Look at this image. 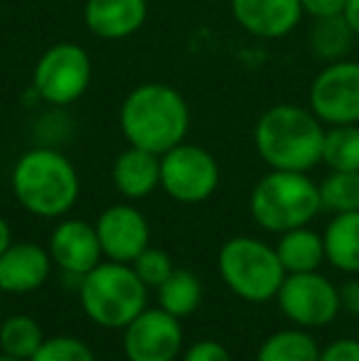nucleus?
Here are the masks:
<instances>
[{"label":"nucleus","mask_w":359,"mask_h":361,"mask_svg":"<svg viewBox=\"0 0 359 361\" xmlns=\"http://www.w3.org/2000/svg\"><path fill=\"white\" fill-rule=\"evenodd\" d=\"M49 256L69 276H87L91 268L101 263V243L96 226L82 219H64L49 236Z\"/></svg>","instance_id":"nucleus-13"},{"label":"nucleus","mask_w":359,"mask_h":361,"mask_svg":"<svg viewBox=\"0 0 359 361\" xmlns=\"http://www.w3.org/2000/svg\"><path fill=\"white\" fill-rule=\"evenodd\" d=\"M123 361H128V359H123Z\"/></svg>","instance_id":"nucleus-36"},{"label":"nucleus","mask_w":359,"mask_h":361,"mask_svg":"<svg viewBox=\"0 0 359 361\" xmlns=\"http://www.w3.org/2000/svg\"><path fill=\"white\" fill-rule=\"evenodd\" d=\"M249 209L254 221L271 233H286L291 228L308 226L320 204V187L308 172L271 170L251 190Z\"/></svg>","instance_id":"nucleus-5"},{"label":"nucleus","mask_w":359,"mask_h":361,"mask_svg":"<svg viewBox=\"0 0 359 361\" xmlns=\"http://www.w3.org/2000/svg\"><path fill=\"white\" fill-rule=\"evenodd\" d=\"M231 13L246 32L264 39L286 37L305 15L300 0H231Z\"/></svg>","instance_id":"nucleus-15"},{"label":"nucleus","mask_w":359,"mask_h":361,"mask_svg":"<svg viewBox=\"0 0 359 361\" xmlns=\"http://www.w3.org/2000/svg\"><path fill=\"white\" fill-rule=\"evenodd\" d=\"M190 128V109L180 91L168 84H140L121 106L126 140L155 155L180 145Z\"/></svg>","instance_id":"nucleus-2"},{"label":"nucleus","mask_w":359,"mask_h":361,"mask_svg":"<svg viewBox=\"0 0 359 361\" xmlns=\"http://www.w3.org/2000/svg\"><path fill=\"white\" fill-rule=\"evenodd\" d=\"M145 15V0H87L84 23L96 37L123 39L143 27Z\"/></svg>","instance_id":"nucleus-16"},{"label":"nucleus","mask_w":359,"mask_h":361,"mask_svg":"<svg viewBox=\"0 0 359 361\" xmlns=\"http://www.w3.org/2000/svg\"><path fill=\"white\" fill-rule=\"evenodd\" d=\"M32 79L37 94L47 104L69 106L89 89L91 59L79 44H54L39 57Z\"/></svg>","instance_id":"nucleus-9"},{"label":"nucleus","mask_w":359,"mask_h":361,"mask_svg":"<svg viewBox=\"0 0 359 361\" xmlns=\"http://www.w3.org/2000/svg\"><path fill=\"white\" fill-rule=\"evenodd\" d=\"M202 300V286L190 271L175 268L170 278L158 288V307L175 317H187L200 307Z\"/></svg>","instance_id":"nucleus-23"},{"label":"nucleus","mask_w":359,"mask_h":361,"mask_svg":"<svg viewBox=\"0 0 359 361\" xmlns=\"http://www.w3.org/2000/svg\"><path fill=\"white\" fill-rule=\"evenodd\" d=\"M96 236L109 261L133 263L150 246L148 219L130 204H114L96 219Z\"/></svg>","instance_id":"nucleus-12"},{"label":"nucleus","mask_w":359,"mask_h":361,"mask_svg":"<svg viewBox=\"0 0 359 361\" xmlns=\"http://www.w3.org/2000/svg\"><path fill=\"white\" fill-rule=\"evenodd\" d=\"M13 192L30 214L57 219L77 204L79 175L62 152L35 147L15 162Z\"/></svg>","instance_id":"nucleus-3"},{"label":"nucleus","mask_w":359,"mask_h":361,"mask_svg":"<svg viewBox=\"0 0 359 361\" xmlns=\"http://www.w3.org/2000/svg\"><path fill=\"white\" fill-rule=\"evenodd\" d=\"M52 271V256L32 241L10 243L0 256V290L13 295H28L44 286Z\"/></svg>","instance_id":"nucleus-14"},{"label":"nucleus","mask_w":359,"mask_h":361,"mask_svg":"<svg viewBox=\"0 0 359 361\" xmlns=\"http://www.w3.org/2000/svg\"><path fill=\"white\" fill-rule=\"evenodd\" d=\"M281 312L303 329L325 327L340 314V290L322 273H288L276 295Z\"/></svg>","instance_id":"nucleus-8"},{"label":"nucleus","mask_w":359,"mask_h":361,"mask_svg":"<svg viewBox=\"0 0 359 361\" xmlns=\"http://www.w3.org/2000/svg\"><path fill=\"white\" fill-rule=\"evenodd\" d=\"M114 185L128 200H143L160 187V155L130 145L114 162Z\"/></svg>","instance_id":"nucleus-17"},{"label":"nucleus","mask_w":359,"mask_h":361,"mask_svg":"<svg viewBox=\"0 0 359 361\" xmlns=\"http://www.w3.org/2000/svg\"><path fill=\"white\" fill-rule=\"evenodd\" d=\"M130 266H133L135 276H138L140 281L148 286V290L150 288L158 290L170 278V273L175 271L173 258H170L163 248H153V246L145 248V251L140 253V256L135 258Z\"/></svg>","instance_id":"nucleus-26"},{"label":"nucleus","mask_w":359,"mask_h":361,"mask_svg":"<svg viewBox=\"0 0 359 361\" xmlns=\"http://www.w3.org/2000/svg\"><path fill=\"white\" fill-rule=\"evenodd\" d=\"M345 18H347V23H350V27L355 30V35L359 37V0H347Z\"/></svg>","instance_id":"nucleus-32"},{"label":"nucleus","mask_w":359,"mask_h":361,"mask_svg":"<svg viewBox=\"0 0 359 361\" xmlns=\"http://www.w3.org/2000/svg\"><path fill=\"white\" fill-rule=\"evenodd\" d=\"M320 204L332 214L359 212V170L340 172L330 170V175L320 182Z\"/></svg>","instance_id":"nucleus-25"},{"label":"nucleus","mask_w":359,"mask_h":361,"mask_svg":"<svg viewBox=\"0 0 359 361\" xmlns=\"http://www.w3.org/2000/svg\"><path fill=\"white\" fill-rule=\"evenodd\" d=\"M310 111L325 126L359 123V64H325L310 84Z\"/></svg>","instance_id":"nucleus-10"},{"label":"nucleus","mask_w":359,"mask_h":361,"mask_svg":"<svg viewBox=\"0 0 359 361\" xmlns=\"http://www.w3.org/2000/svg\"><path fill=\"white\" fill-rule=\"evenodd\" d=\"M30 361H96V357L77 337H49Z\"/></svg>","instance_id":"nucleus-27"},{"label":"nucleus","mask_w":359,"mask_h":361,"mask_svg":"<svg viewBox=\"0 0 359 361\" xmlns=\"http://www.w3.org/2000/svg\"><path fill=\"white\" fill-rule=\"evenodd\" d=\"M182 361H231L229 349L214 339H200L185 352Z\"/></svg>","instance_id":"nucleus-28"},{"label":"nucleus","mask_w":359,"mask_h":361,"mask_svg":"<svg viewBox=\"0 0 359 361\" xmlns=\"http://www.w3.org/2000/svg\"><path fill=\"white\" fill-rule=\"evenodd\" d=\"M322 162L330 170H359V123L327 126L322 140Z\"/></svg>","instance_id":"nucleus-24"},{"label":"nucleus","mask_w":359,"mask_h":361,"mask_svg":"<svg viewBox=\"0 0 359 361\" xmlns=\"http://www.w3.org/2000/svg\"><path fill=\"white\" fill-rule=\"evenodd\" d=\"M160 187L182 204H200L219 187V165L200 145L180 143L160 155Z\"/></svg>","instance_id":"nucleus-7"},{"label":"nucleus","mask_w":359,"mask_h":361,"mask_svg":"<svg viewBox=\"0 0 359 361\" xmlns=\"http://www.w3.org/2000/svg\"><path fill=\"white\" fill-rule=\"evenodd\" d=\"M357 35L350 27L345 15H335V18H320L312 23L310 27V49L317 59L322 62H340L350 54L352 44H355Z\"/></svg>","instance_id":"nucleus-20"},{"label":"nucleus","mask_w":359,"mask_h":361,"mask_svg":"<svg viewBox=\"0 0 359 361\" xmlns=\"http://www.w3.org/2000/svg\"><path fill=\"white\" fill-rule=\"evenodd\" d=\"M180 317L163 307H145L123 329V352L128 361H175L182 352Z\"/></svg>","instance_id":"nucleus-11"},{"label":"nucleus","mask_w":359,"mask_h":361,"mask_svg":"<svg viewBox=\"0 0 359 361\" xmlns=\"http://www.w3.org/2000/svg\"><path fill=\"white\" fill-rule=\"evenodd\" d=\"M320 359V347L315 337L305 332L303 327L298 329H281L273 332L269 339L259 347L256 361H317Z\"/></svg>","instance_id":"nucleus-21"},{"label":"nucleus","mask_w":359,"mask_h":361,"mask_svg":"<svg viewBox=\"0 0 359 361\" xmlns=\"http://www.w3.org/2000/svg\"><path fill=\"white\" fill-rule=\"evenodd\" d=\"M42 327L30 314H13L0 322V352L30 361L32 354L42 347Z\"/></svg>","instance_id":"nucleus-22"},{"label":"nucleus","mask_w":359,"mask_h":361,"mask_svg":"<svg viewBox=\"0 0 359 361\" xmlns=\"http://www.w3.org/2000/svg\"><path fill=\"white\" fill-rule=\"evenodd\" d=\"M276 253L286 273H310L317 271L325 261V243L322 236L308 226H298L281 233Z\"/></svg>","instance_id":"nucleus-19"},{"label":"nucleus","mask_w":359,"mask_h":361,"mask_svg":"<svg viewBox=\"0 0 359 361\" xmlns=\"http://www.w3.org/2000/svg\"><path fill=\"white\" fill-rule=\"evenodd\" d=\"M217 266L224 286L246 302L273 300L288 276L276 248L251 236L229 238L219 248Z\"/></svg>","instance_id":"nucleus-6"},{"label":"nucleus","mask_w":359,"mask_h":361,"mask_svg":"<svg viewBox=\"0 0 359 361\" xmlns=\"http://www.w3.org/2000/svg\"><path fill=\"white\" fill-rule=\"evenodd\" d=\"M10 243H13V231H10V224L0 216V256L8 251Z\"/></svg>","instance_id":"nucleus-33"},{"label":"nucleus","mask_w":359,"mask_h":361,"mask_svg":"<svg viewBox=\"0 0 359 361\" xmlns=\"http://www.w3.org/2000/svg\"><path fill=\"white\" fill-rule=\"evenodd\" d=\"M322 140L325 123L296 104L271 106L254 130L256 150L271 170H312L322 162Z\"/></svg>","instance_id":"nucleus-1"},{"label":"nucleus","mask_w":359,"mask_h":361,"mask_svg":"<svg viewBox=\"0 0 359 361\" xmlns=\"http://www.w3.org/2000/svg\"><path fill=\"white\" fill-rule=\"evenodd\" d=\"M325 261L342 273H359V212L335 214L322 233Z\"/></svg>","instance_id":"nucleus-18"},{"label":"nucleus","mask_w":359,"mask_h":361,"mask_svg":"<svg viewBox=\"0 0 359 361\" xmlns=\"http://www.w3.org/2000/svg\"><path fill=\"white\" fill-rule=\"evenodd\" d=\"M337 290H340V307L345 310V312L359 317V281L357 278L345 281Z\"/></svg>","instance_id":"nucleus-31"},{"label":"nucleus","mask_w":359,"mask_h":361,"mask_svg":"<svg viewBox=\"0 0 359 361\" xmlns=\"http://www.w3.org/2000/svg\"><path fill=\"white\" fill-rule=\"evenodd\" d=\"M0 361H25V359H18V357H10V354L0 352Z\"/></svg>","instance_id":"nucleus-34"},{"label":"nucleus","mask_w":359,"mask_h":361,"mask_svg":"<svg viewBox=\"0 0 359 361\" xmlns=\"http://www.w3.org/2000/svg\"><path fill=\"white\" fill-rule=\"evenodd\" d=\"M79 300L94 324L126 329L148 307V286L135 276L130 263H99L79 278Z\"/></svg>","instance_id":"nucleus-4"},{"label":"nucleus","mask_w":359,"mask_h":361,"mask_svg":"<svg viewBox=\"0 0 359 361\" xmlns=\"http://www.w3.org/2000/svg\"><path fill=\"white\" fill-rule=\"evenodd\" d=\"M303 13L310 15L312 20L320 18H335V15H345L347 0H300Z\"/></svg>","instance_id":"nucleus-30"},{"label":"nucleus","mask_w":359,"mask_h":361,"mask_svg":"<svg viewBox=\"0 0 359 361\" xmlns=\"http://www.w3.org/2000/svg\"><path fill=\"white\" fill-rule=\"evenodd\" d=\"M317 361H359V339H335L325 349H320Z\"/></svg>","instance_id":"nucleus-29"},{"label":"nucleus","mask_w":359,"mask_h":361,"mask_svg":"<svg viewBox=\"0 0 359 361\" xmlns=\"http://www.w3.org/2000/svg\"><path fill=\"white\" fill-rule=\"evenodd\" d=\"M0 298H3V290H0Z\"/></svg>","instance_id":"nucleus-35"}]
</instances>
